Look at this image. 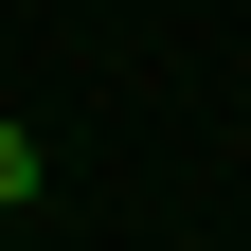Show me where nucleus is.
<instances>
[{"label":"nucleus","instance_id":"f257e3e1","mask_svg":"<svg viewBox=\"0 0 251 251\" xmlns=\"http://www.w3.org/2000/svg\"><path fill=\"white\" fill-rule=\"evenodd\" d=\"M36 198H54V144H36L18 108H0V215H36Z\"/></svg>","mask_w":251,"mask_h":251}]
</instances>
